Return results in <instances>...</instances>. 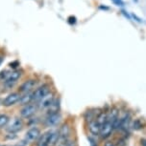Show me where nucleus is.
<instances>
[{"mask_svg": "<svg viewBox=\"0 0 146 146\" xmlns=\"http://www.w3.org/2000/svg\"><path fill=\"white\" fill-rule=\"evenodd\" d=\"M58 132H59L60 139L62 140V141H64V140H67L68 136H69L70 128H69V126H68V124H64V125H62V127L60 128V130Z\"/></svg>", "mask_w": 146, "mask_h": 146, "instance_id": "obj_13", "label": "nucleus"}, {"mask_svg": "<svg viewBox=\"0 0 146 146\" xmlns=\"http://www.w3.org/2000/svg\"><path fill=\"white\" fill-rule=\"evenodd\" d=\"M32 101V94H24V96H22L20 98L18 102H20L21 105H27V104H30V102Z\"/></svg>", "mask_w": 146, "mask_h": 146, "instance_id": "obj_16", "label": "nucleus"}, {"mask_svg": "<svg viewBox=\"0 0 146 146\" xmlns=\"http://www.w3.org/2000/svg\"><path fill=\"white\" fill-rule=\"evenodd\" d=\"M36 85V80L34 79H28V80L24 81L22 84L19 87V92L23 93V94H27L31 91L33 88L35 87Z\"/></svg>", "mask_w": 146, "mask_h": 146, "instance_id": "obj_10", "label": "nucleus"}, {"mask_svg": "<svg viewBox=\"0 0 146 146\" xmlns=\"http://www.w3.org/2000/svg\"><path fill=\"white\" fill-rule=\"evenodd\" d=\"M10 118L7 115H0V128L5 127L9 123Z\"/></svg>", "mask_w": 146, "mask_h": 146, "instance_id": "obj_19", "label": "nucleus"}, {"mask_svg": "<svg viewBox=\"0 0 146 146\" xmlns=\"http://www.w3.org/2000/svg\"><path fill=\"white\" fill-rule=\"evenodd\" d=\"M22 126H23V122L21 120V118L19 117H15L12 121V123L8 126L7 128V131L9 132L10 134H15L16 132L20 131L22 129Z\"/></svg>", "mask_w": 146, "mask_h": 146, "instance_id": "obj_3", "label": "nucleus"}, {"mask_svg": "<svg viewBox=\"0 0 146 146\" xmlns=\"http://www.w3.org/2000/svg\"><path fill=\"white\" fill-rule=\"evenodd\" d=\"M112 130H114V126H112L111 122L107 121L106 123H104L103 125H101L99 136H100L102 139H108V137L112 135Z\"/></svg>", "mask_w": 146, "mask_h": 146, "instance_id": "obj_6", "label": "nucleus"}, {"mask_svg": "<svg viewBox=\"0 0 146 146\" xmlns=\"http://www.w3.org/2000/svg\"><path fill=\"white\" fill-rule=\"evenodd\" d=\"M59 146H74V141L72 140H64V141H62L59 144Z\"/></svg>", "mask_w": 146, "mask_h": 146, "instance_id": "obj_21", "label": "nucleus"}, {"mask_svg": "<svg viewBox=\"0 0 146 146\" xmlns=\"http://www.w3.org/2000/svg\"><path fill=\"white\" fill-rule=\"evenodd\" d=\"M90 143H92V144H90V146H97V145H96V143H95L94 141H92Z\"/></svg>", "mask_w": 146, "mask_h": 146, "instance_id": "obj_32", "label": "nucleus"}, {"mask_svg": "<svg viewBox=\"0 0 146 146\" xmlns=\"http://www.w3.org/2000/svg\"><path fill=\"white\" fill-rule=\"evenodd\" d=\"M3 60H4V57L2 56H0V65L2 64V62H3Z\"/></svg>", "mask_w": 146, "mask_h": 146, "instance_id": "obj_31", "label": "nucleus"}, {"mask_svg": "<svg viewBox=\"0 0 146 146\" xmlns=\"http://www.w3.org/2000/svg\"><path fill=\"white\" fill-rule=\"evenodd\" d=\"M100 127L101 126L98 124L97 121L95 119L94 120H92L89 122V129L90 131V133L93 134V135H99V132H100Z\"/></svg>", "mask_w": 146, "mask_h": 146, "instance_id": "obj_14", "label": "nucleus"}, {"mask_svg": "<svg viewBox=\"0 0 146 146\" xmlns=\"http://www.w3.org/2000/svg\"><path fill=\"white\" fill-rule=\"evenodd\" d=\"M67 21H68V23H69L70 25H73V24H75L77 22V18L74 15H70L69 17L67 18Z\"/></svg>", "mask_w": 146, "mask_h": 146, "instance_id": "obj_22", "label": "nucleus"}, {"mask_svg": "<svg viewBox=\"0 0 146 146\" xmlns=\"http://www.w3.org/2000/svg\"><path fill=\"white\" fill-rule=\"evenodd\" d=\"M141 145L142 146H146V139H141Z\"/></svg>", "mask_w": 146, "mask_h": 146, "instance_id": "obj_30", "label": "nucleus"}, {"mask_svg": "<svg viewBox=\"0 0 146 146\" xmlns=\"http://www.w3.org/2000/svg\"><path fill=\"white\" fill-rule=\"evenodd\" d=\"M121 13H122V15H123L124 16H125V17H127L128 19H131V16L128 15V13H127V12H126V11L122 10V11H121Z\"/></svg>", "mask_w": 146, "mask_h": 146, "instance_id": "obj_26", "label": "nucleus"}, {"mask_svg": "<svg viewBox=\"0 0 146 146\" xmlns=\"http://www.w3.org/2000/svg\"><path fill=\"white\" fill-rule=\"evenodd\" d=\"M49 93H50V86L48 84H43L42 86L36 89L34 93H32V100L38 102Z\"/></svg>", "mask_w": 146, "mask_h": 146, "instance_id": "obj_1", "label": "nucleus"}, {"mask_svg": "<svg viewBox=\"0 0 146 146\" xmlns=\"http://www.w3.org/2000/svg\"><path fill=\"white\" fill-rule=\"evenodd\" d=\"M112 3L114 5H116V6H119V7H122L124 6V1L123 0H112Z\"/></svg>", "mask_w": 146, "mask_h": 146, "instance_id": "obj_23", "label": "nucleus"}, {"mask_svg": "<svg viewBox=\"0 0 146 146\" xmlns=\"http://www.w3.org/2000/svg\"><path fill=\"white\" fill-rule=\"evenodd\" d=\"M132 127H133V129H135V130H139V129H141L142 128V122H141V120L139 119V118H137L136 120L133 122V124L131 125Z\"/></svg>", "mask_w": 146, "mask_h": 146, "instance_id": "obj_20", "label": "nucleus"}, {"mask_svg": "<svg viewBox=\"0 0 146 146\" xmlns=\"http://www.w3.org/2000/svg\"><path fill=\"white\" fill-rule=\"evenodd\" d=\"M37 112V106L34 104H27L20 110V115L24 118H30Z\"/></svg>", "mask_w": 146, "mask_h": 146, "instance_id": "obj_4", "label": "nucleus"}, {"mask_svg": "<svg viewBox=\"0 0 146 146\" xmlns=\"http://www.w3.org/2000/svg\"><path fill=\"white\" fill-rule=\"evenodd\" d=\"M28 141H27L26 139H22V140H20L19 142H17L16 143L15 145H13V146H27L28 145Z\"/></svg>", "mask_w": 146, "mask_h": 146, "instance_id": "obj_24", "label": "nucleus"}, {"mask_svg": "<svg viewBox=\"0 0 146 146\" xmlns=\"http://www.w3.org/2000/svg\"><path fill=\"white\" fill-rule=\"evenodd\" d=\"M95 120L97 121V123L99 125H103L104 123H106L107 121H108V114L107 113H100L98 115H97V117L95 118Z\"/></svg>", "mask_w": 146, "mask_h": 146, "instance_id": "obj_17", "label": "nucleus"}, {"mask_svg": "<svg viewBox=\"0 0 146 146\" xmlns=\"http://www.w3.org/2000/svg\"><path fill=\"white\" fill-rule=\"evenodd\" d=\"M3 146H8V145H3Z\"/></svg>", "mask_w": 146, "mask_h": 146, "instance_id": "obj_34", "label": "nucleus"}, {"mask_svg": "<svg viewBox=\"0 0 146 146\" xmlns=\"http://www.w3.org/2000/svg\"><path fill=\"white\" fill-rule=\"evenodd\" d=\"M60 139L59 132H52L50 139H49V143L48 146H55L58 143V140Z\"/></svg>", "mask_w": 146, "mask_h": 146, "instance_id": "obj_15", "label": "nucleus"}, {"mask_svg": "<svg viewBox=\"0 0 146 146\" xmlns=\"http://www.w3.org/2000/svg\"><path fill=\"white\" fill-rule=\"evenodd\" d=\"M20 98H21V96L19 93H12L4 98L3 101H2V105H4L6 107H10L13 105V104H15L16 102H18Z\"/></svg>", "mask_w": 146, "mask_h": 146, "instance_id": "obj_2", "label": "nucleus"}, {"mask_svg": "<svg viewBox=\"0 0 146 146\" xmlns=\"http://www.w3.org/2000/svg\"><path fill=\"white\" fill-rule=\"evenodd\" d=\"M52 131H48L43 133L42 135H40V137H38L37 146H48L49 143V139H50Z\"/></svg>", "mask_w": 146, "mask_h": 146, "instance_id": "obj_12", "label": "nucleus"}, {"mask_svg": "<svg viewBox=\"0 0 146 146\" xmlns=\"http://www.w3.org/2000/svg\"><path fill=\"white\" fill-rule=\"evenodd\" d=\"M16 66H18V62H17V61H15V62H11V63H10V67L15 68Z\"/></svg>", "mask_w": 146, "mask_h": 146, "instance_id": "obj_28", "label": "nucleus"}, {"mask_svg": "<svg viewBox=\"0 0 146 146\" xmlns=\"http://www.w3.org/2000/svg\"><path fill=\"white\" fill-rule=\"evenodd\" d=\"M131 126V115L130 114H125L122 117H120L119 129L122 131H127Z\"/></svg>", "mask_w": 146, "mask_h": 146, "instance_id": "obj_11", "label": "nucleus"}, {"mask_svg": "<svg viewBox=\"0 0 146 146\" xmlns=\"http://www.w3.org/2000/svg\"><path fill=\"white\" fill-rule=\"evenodd\" d=\"M59 101L55 100L54 102L52 103V105L48 108V113L47 115H50V114H55V113H59Z\"/></svg>", "mask_w": 146, "mask_h": 146, "instance_id": "obj_18", "label": "nucleus"}, {"mask_svg": "<svg viewBox=\"0 0 146 146\" xmlns=\"http://www.w3.org/2000/svg\"><path fill=\"white\" fill-rule=\"evenodd\" d=\"M61 117L60 113H55V114H50V115H47V117L45 119V122H46V125L47 126H56L60 123L61 121Z\"/></svg>", "mask_w": 146, "mask_h": 146, "instance_id": "obj_9", "label": "nucleus"}, {"mask_svg": "<svg viewBox=\"0 0 146 146\" xmlns=\"http://www.w3.org/2000/svg\"><path fill=\"white\" fill-rule=\"evenodd\" d=\"M21 75H22V72L21 71H19V70L13 71V73H11L10 75L7 76V78L5 79V85L9 87L13 86V85L21 78Z\"/></svg>", "mask_w": 146, "mask_h": 146, "instance_id": "obj_5", "label": "nucleus"}, {"mask_svg": "<svg viewBox=\"0 0 146 146\" xmlns=\"http://www.w3.org/2000/svg\"><path fill=\"white\" fill-rule=\"evenodd\" d=\"M134 1H135V2H137V1H139V0H134Z\"/></svg>", "mask_w": 146, "mask_h": 146, "instance_id": "obj_33", "label": "nucleus"}, {"mask_svg": "<svg viewBox=\"0 0 146 146\" xmlns=\"http://www.w3.org/2000/svg\"><path fill=\"white\" fill-rule=\"evenodd\" d=\"M99 9H100V10H104V11H109L110 8L105 6V5H104V6H103V5H100V6H99Z\"/></svg>", "mask_w": 146, "mask_h": 146, "instance_id": "obj_27", "label": "nucleus"}, {"mask_svg": "<svg viewBox=\"0 0 146 146\" xmlns=\"http://www.w3.org/2000/svg\"><path fill=\"white\" fill-rule=\"evenodd\" d=\"M40 137V130L38 127H32L30 128L25 134V139L28 142L35 141L36 139H38Z\"/></svg>", "mask_w": 146, "mask_h": 146, "instance_id": "obj_7", "label": "nucleus"}, {"mask_svg": "<svg viewBox=\"0 0 146 146\" xmlns=\"http://www.w3.org/2000/svg\"><path fill=\"white\" fill-rule=\"evenodd\" d=\"M132 17H133L134 19H136V21H137V22H142L141 19H140L137 15H135V13H132Z\"/></svg>", "mask_w": 146, "mask_h": 146, "instance_id": "obj_25", "label": "nucleus"}, {"mask_svg": "<svg viewBox=\"0 0 146 146\" xmlns=\"http://www.w3.org/2000/svg\"><path fill=\"white\" fill-rule=\"evenodd\" d=\"M104 146H115V145H114V142H112V141H107V142H105V144H104Z\"/></svg>", "mask_w": 146, "mask_h": 146, "instance_id": "obj_29", "label": "nucleus"}, {"mask_svg": "<svg viewBox=\"0 0 146 146\" xmlns=\"http://www.w3.org/2000/svg\"><path fill=\"white\" fill-rule=\"evenodd\" d=\"M55 98H54V94L53 93H49L48 95H46L42 100H40L38 101L40 103V107L42 109H48L49 107L52 105V103L54 102Z\"/></svg>", "mask_w": 146, "mask_h": 146, "instance_id": "obj_8", "label": "nucleus"}]
</instances>
